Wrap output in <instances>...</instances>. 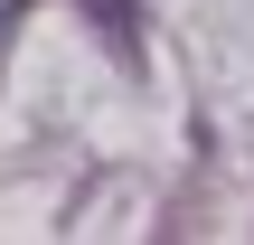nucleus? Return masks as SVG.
Returning <instances> with one entry per match:
<instances>
[{
    "mask_svg": "<svg viewBox=\"0 0 254 245\" xmlns=\"http://www.w3.org/2000/svg\"><path fill=\"white\" fill-rule=\"evenodd\" d=\"M85 9H94V19H104V38H113V47H123V57H132V47H141V19H132V0H85Z\"/></svg>",
    "mask_w": 254,
    "mask_h": 245,
    "instance_id": "1",
    "label": "nucleus"
}]
</instances>
